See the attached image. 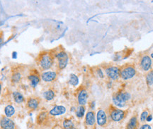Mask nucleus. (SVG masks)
Instances as JSON below:
<instances>
[{"label": "nucleus", "instance_id": "nucleus-1", "mask_svg": "<svg viewBox=\"0 0 153 129\" xmlns=\"http://www.w3.org/2000/svg\"><path fill=\"white\" fill-rule=\"evenodd\" d=\"M54 63V52H43L40 53L36 59V64L41 71H45V70L51 69Z\"/></svg>", "mask_w": 153, "mask_h": 129}, {"label": "nucleus", "instance_id": "nucleus-2", "mask_svg": "<svg viewBox=\"0 0 153 129\" xmlns=\"http://www.w3.org/2000/svg\"><path fill=\"white\" fill-rule=\"evenodd\" d=\"M131 99V95L128 92L120 90L114 94L112 97V101L115 107L118 108L124 107L126 103Z\"/></svg>", "mask_w": 153, "mask_h": 129}, {"label": "nucleus", "instance_id": "nucleus-3", "mask_svg": "<svg viewBox=\"0 0 153 129\" xmlns=\"http://www.w3.org/2000/svg\"><path fill=\"white\" fill-rule=\"evenodd\" d=\"M108 117L114 122H120L123 121L128 115L127 110L120 109V108L111 105L108 108Z\"/></svg>", "mask_w": 153, "mask_h": 129}, {"label": "nucleus", "instance_id": "nucleus-4", "mask_svg": "<svg viewBox=\"0 0 153 129\" xmlns=\"http://www.w3.org/2000/svg\"><path fill=\"white\" fill-rule=\"evenodd\" d=\"M137 71L135 66L131 64H127L120 67V78L123 81H128L135 77Z\"/></svg>", "mask_w": 153, "mask_h": 129}, {"label": "nucleus", "instance_id": "nucleus-5", "mask_svg": "<svg viewBox=\"0 0 153 129\" xmlns=\"http://www.w3.org/2000/svg\"><path fill=\"white\" fill-rule=\"evenodd\" d=\"M55 60L57 61V67L59 71L65 69L69 62V56L65 51L60 50L54 52Z\"/></svg>", "mask_w": 153, "mask_h": 129}, {"label": "nucleus", "instance_id": "nucleus-6", "mask_svg": "<svg viewBox=\"0 0 153 129\" xmlns=\"http://www.w3.org/2000/svg\"><path fill=\"white\" fill-rule=\"evenodd\" d=\"M97 119L96 113L94 110H88L85 116L84 126L85 129H97Z\"/></svg>", "mask_w": 153, "mask_h": 129}, {"label": "nucleus", "instance_id": "nucleus-7", "mask_svg": "<svg viewBox=\"0 0 153 129\" xmlns=\"http://www.w3.org/2000/svg\"><path fill=\"white\" fill-rule=\"evenodd\" d=\"M106 77L110 81H116L120 78V67L114 65H108L104 68Z\"/></svg>", "mask_w": 153, "mask_h": 129}, {"label": "nucleus", "instance_id": "nucleus-8", "mask_svg": "<svg viewBox=\"0 0 153 129\" xmlns=\"http://www.w3.org/2000/svg\"><path fill=\"white\" fill-rule=\"evenodd\" d=\"M152 66V59L148 54H143L140 58L139 66L140 69L144 72H148L150 71Z\"/></svg>", "mask_w": 153, "mask_h": 129}, {"label": "nucleus", "instance_id": "nucleus-9", "mask_svg": "<svg viewBox=\"0 0 153 129\" xmlns=\"http://www.w3.org/2000/svg\"><path fill=\"white\" fill-rule=\"evenodd\" d=\"M97 124L101 127H106L108 124V114L103 109H99L97 113L96 114Z\"/></svg>", "mask_w": 153, "mask_h": 129}, {"label": "nucleus", "instance_id": "nucleus-10", "mask_svg": "<svg viewBox=\"0 0 153 129\" xmlns=\"http://www.w3.org/2000/svg\"><path fill=\"white\" fill-rule=\"evenodd\" d=\"M0 128L1 129H16V124L11 118L3 116L0 119Z\"/></svg>", "mask_w": 153, "mask_h": 129}, {"label": "nucleus", "instance_id": "nucleus-11", "mask_svg": "<svg viewBox=\"0 0 153 129\" xmlns=\"http://www.w3.org/2000/svg\"><path fill=\"white\" fill-rule=\"evenodd\" d=\"M28 79L29 81L30 84L31 85V87L33 88H36L37 85L39 84L41 82V75L39 74V72H38L36 69H33V71L30 72V73L28 75Z\"/></svg>", "mask_w": 153, "mask_h": 129}, {"label": "nucleus", "instance_id": "nucleus-12", "mask_svg": "<svg viewBox=\"0 0 153 129\" xmlns=\"http://www.w3.org/2000/svg\"><path fill=\"white\" fill-rule=\"evenodd\" d=\"M57 73L55 71H44L41 74L42 81L45 83H52L57 79Z\"/></svg>", "mask_w": 153, "mask_h": 129}, {"label": "nucleus", "instance_id": "nucleus-13", "mask_svg": "<svg viewBox=\"0 0 153 129\" xmlns=\"http://www.w3.org/2000/svg\"><path fill=\"white\" fill-rule=\"evenodd\" d=\"M89 99V93L85 88L80 89L77 93V102L79 105L85 106Z\"/></svg>", "mask_w": 153, "mask_h": 129}, {"label": "nucleus", "instance_id": "nucleus-14", "mask_svg": "<svg viewBox=\"0 0 153 129\" xmlns=\"http://www.w3.org/2000/svg\"><path fill=\"white\" fill-rule=\"evenodd\" d=\"M140 121L137 114H133L126 125L125 129H139Z\"/></svg>", "mask_w": 153, "mask_h": 129}, {"label": "nucleus", "instance_id": "nucleus-15", "mask_svg": "<svg viewBox=\"0 0 153 129\" xmlns=\"http://www.w3.org/2000/svg\"><path fill=\"white\" fill-rule=\"evenodd\" d=\"M66 112V108L62 105H56L50 110L49 116L51 117H57L63 115Z\"/></svg>", "mask_w": 153, "mask_h": 129}, {"label": "nucleus", "instance_id": "nucleus-16", "mask_svg": "<svg viewBox=\"0 0 153 129\" xmlns=\"http://www.w3.org/2000/svg\"><path fill=\"white\" fill-rule=\"evenodd\" d=\"M40 102H41V100H40L39 98L36 97H29L27 100L26 107L29 109L36 110L39 107Z\"/></svg>", "mask_w": 153, "mask_h": 129}, {"label": "nucleus", "instance_id": "nucleus-17", "mask_svg": "<svg viewBox=\"0 0 153 129\" xmlns=\"http://www.w3.org/2000/svg\"><path fill=\"white\" fill-rule=\"evenodd\" d=\"M76 121L73 117H68L63 119L62 123V128L63 129H68L73 127H76Z\"/></svg>", "mask_w": 153, "mask_h": 129}, {"label": "nucleus", "instance_id": "nucleus-18", "mask_svg": "<svg viewBox=\"0 0 153 129\" xmlns=\"http://www.w3.org/2000/svg\"><path fill=\"white\" fill-rule=\"evenodd\" d=\"M49 113L47 111H43L39 113V114L38 115L37 118H36V122L38 125H42L45 124L48 120V118Z\"/></svg>", "mask_w": 153, "mask_h": 129}, {"label": "nucleus", "instance_id": "nucleus-19", "mask_svg": "<svg viewBox=\"0 0 153 129\" xmlns=\"http://www.w3.org/2000/svg\"><path fill=\"white\" fill-rule=\"evenodd\" d=\"M86 112V107L85 106H81L79 105V107L76 109L75 111V115L76 118L78 119H82L84 118L85 116Z\"/></svg>", "mask_w": 153, "mask_h": 129}, {"label": "nucleus", "instance_id": "nucleus-20", "mask_svg": "<svg viewBox=\"0 0 153 129\" xmlns=\"http://www.w3.org/2000/svg\"><path fill=\"white\" fill-rule=\"evenodd\" d=\"M55 92L53 89H48L43 92L44 99L47 101H51L55 98Z\"/></svg>", "mask_w": 153, "mask_h": 129}, {"label": "nucleus", "instance_id": "nucleus-21", "mask_svg": "<svg viewBox=\"0 0 153 129\" xmlns=\"http://www.w3.org/2000/svg\"><path fill=\"white\" fill-rule=\"evenodd\" d=\"M13 98H14V102L17 104H22L24 102V97L22 92L15 91L13 92Z\"/></svg>", "mask_w": 153, "mask_h": 129}, {"label": "nucleus", "instance_id": "nucleus-22", "mask_svg": "<svg viewBox=\"0 0 153 129\" xmlns=\"http://www.w3.org/2000/svg\"><path fill=\"white\" fill-rule=\"evenodd\" d=\"M22 78V73L19 71H15L12 73L11 77V81L13 83H18Z\"/></svg>", "mask_w": 153, "mask_h": 129}, {"label": "nucleus", "instance_id": "nucleus-23", "mask_svg": "<svg viewBox=\"0 0 153 129\" xmlns=\"http://www.w3.org/2000/svg\"><path fill=\"white\" fill-rule=\"evenodd\" d=\"M4 113L6 117L11 118V117H12L15 114L14 107H13L12 105H11V104H9V105H7V107L4 108Z\"/></svg>", "mask_w": 153, "mask_h": 129}, {"label": "nucleus", "instance_id": "nucleus-24", "mask_svg": "<svg viewBox=\"0 0 153 129\" xmlns=\"http://www.w3.org/2000/svg\"><path fill=\"white\" fill-rule=\"evenodd\" d=\"M145 81L148 86H152L153 85V69H151L147 73L145 76Z\"/></svg>", "mask_w": 153, "mask_h": 129}, {"label": "nucleus", "instance_id": "nucleus-25", "mask_svg": "<svg viewBox=\"0 0 153 129\" xmlns=\"http://www.w3.org/2000/svg\"><path fill=\"white\" fill-rule=\"evenodd\" d=\"M69 83L72 85V86L75 87L79 84V78L77 77V75L75 74H70V79H69Z\"/></svg>", "mask_w": 153, "mask_h": 129}, {"label": "nucleus", "instance_id": "nucleus-26", "mask_svg": "<svg viewBox=\"0 0 153 129\" xmlns=\"http://www.w3.org/2000/svg\"><path fill=\"white\" fill-rule=\"evenodd\" d=\"M149 114H149V111L148 110H144V111L141 113L140 118V120L141 122L144 123L145 121H146V119L148 118Z\"/></svg>", "mask_w": 153, "mask_h": 129}, {"label": "nucleus", "instance_id": "nucleus-27", "mask_svg": "<svg viewBox=\"0 0 153 129\" xmlns=\"http://www.w3.org/2000/svg\"><path fill=\"white\" fill-rule=\"evenodd\" d=\"M96 73L98 75V77L100 78H104V71H103L101 68L97 67V69H96Z\"/></svg>", "mask_w": 153, "mask_h": 129}, {"label": "nucleus", "instance_id": "nucleus-28", "mask_svg": "<svg viewBox=\"0 0 153 129\" xmlns=\"http://www.w3.org/2000/svg\"><path fill=\"white\" fill-rule=\"evenodd\" d=\"M139 129H152V126L149 124H143L141 126H140Z\"/></svg>", "mask_w": 153, "mask_h": 129}, {"label": "nucleus", "instance_id": "nucleus-29", "mask_svg": "<svg viewBox=\"0 0 153 129\" xmlns=\"http://www.w3.org/2000/svg\"><path fill=\"white\" fill-rule=\"evenodd\" d=\"M89 107H90V109L91 110H94V107H95V105H96L95 102L94 101L90 102H89Z\"/></svg>", "mask_w": 153, "mask_h": 129}, {"label": "nucleus", "instance_id": "nucleus-30", "mask_svg": "<svg viewBox=\"0 0 153 129\" xmlns=\"http://www.w3.org/2000/svg\"><path fill=\"white\" fill-rule=\"evenodd\" d=\"M152 118H153L152 115V114H149L148 118H147V119H146V121H148V122H150V121L152 120Z\"/></svg>", "mask_w": 153, "mask_h": 129}, {"label": "nucleus", "instance_id": "nucleus-31", "mask_svg": "<svg viewBox=\"0 0 153 129\" xmlns=\"http://www.w3.org/2000/svg\"><path fill=\"white\" fill-rule=\"evenodd\" d=\"M2 43H3V38L1 36H0V45L2 44Z\"/></svg>", "mask_w": 153, "mask_h": 129}, {"label": "nucleus", "instance_id": "nucleus-32", "mask_svg": "<svg viewBox=\"0 0 153 129\" xmlns=\"http://www.w3.org/2000/svg\"><path fill=\"white\" fill-rule=\"evenodd\" d=\"M54 129H63V128H62V126H55Z\"/></svg>", "mask_w": 153, "mask_h": 129}, {"label": "nucleus", "instance_id": "nucleus-33", "mask_svg": "<svg viewBox=\"0 0 153 129\" xmlns=\"http://www.w3.org/2000/svg\"><path fill=\"white\" fill-rule=\"evenodd\" d=\"M150 58L151 59H153V52H152V53H151V54H150Z\"/></svg>", "mask_w": 153, "mask_h": 129}, {"label": "nucleus", "instance_id": "nucleus-34", "mask_svg": "<svg viewBox=\"0 0 153 129\" xmlns=\"http://www.w3.org/2000/svg\"><path fill=\"white\" fill-rule=\"evenodd\" d=\"M68 129H78L77 127H73V128H68Z\"/></svg>", "mask_w": 153, "mask_h": 129}, {"label": "nucleus", "instance_id": "nucleus-35", "mask_svg": "<svg viewBox=\"0 0 153 129\" xmlns=\"http://www.w3.org/2000/svg\"><path fill=\"white\" fill-rule=\"evenodd\" d=\"M1 83H0V92H1Z\"/></svg>", "mask_w": 153, "mask_h": 129}]
</instances>
